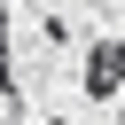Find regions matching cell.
Wrapping results in <instances>:
<instances>
[{"instance_id":"cell-1","label":"cell","mask_w":125,"mask_h":125,"mask_svg":"<svg viewBox=\"0 0 125 125\" xmlns=\"http://www.w3.org/2000/svg\"><path fill=\"white\" fill-rule=\"evenodd\" d=\"M125 86V39H102L86 55V94H117Z\"/></svg>"}]
</instances>
